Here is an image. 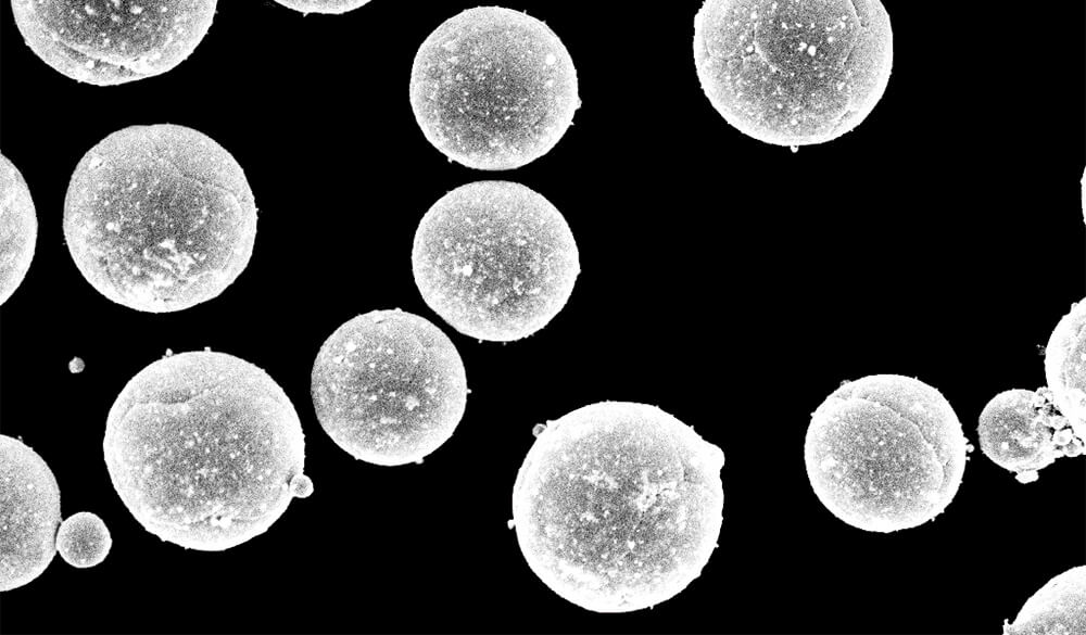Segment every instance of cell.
Masks as SVG:
<instances>
[{"mask_svg":"<svg viewBox=\"0 0 1086 635\" xmlns=\"http://www.w3.org/2000/svg\"><path fill=\"white\" fill-rule=\"evenodd\" d=\"M513 525L532 572L597 613L665 602L700 576L723 522L724 452L660 407L604 401L533 429Z\"/></svg>","mask_w":1086,"mask_h":635,"instance_id":"cell-1","label":"cell"},{"mask_svg":"<svg viewBox=\"0 0 1086 635\" xmlns=\"http://www.w3.org/2000/svg\"><path fill=\"white\" fill-rule=\"evenodd\" d=\"M114 490L163 542L224 551L265 533L314 492L305 435L262 368L210 350L171 354L135 374L106 419Z\"/></svg>","mask_w":1086,"mask_h":635,"instance_id":"cell-2","label":"cell"},{"mask_svg":"<svg viewBox=\"0 0 1086 635\" xmlns=\"http://www.w3.org/2000/svg\"><path fill=\"white\" fill-rule=\"evenodd\" d=\"M257 207L237 160L207 135L135 125L88 150L66 191L63 232L83 277L110 301L179 312L247 268Z\"/></svg>","mask_w":1086,"mask_h":635,"instance_id":"cell-3","label":"cell"},{"mask_svg":"<svg viewBox=\"0 0 1086 635\" xmlns=\"http://www.w3.org/2000/svg\"><path fill=\"white\" fill-rule=\"evenodd\" d=\"M893 48L879 0H707L694 17L695 68L712 107L782 147L858 127L886 90Z\"/></svg>","mask_w":1086,"mask_h":635,"instance_id":"cell-4","label":"cell"},{"mask_svg":"<svg viewBox=\"0 0 1086 635\" xmlns=\"http://www.w3.org/2000/svg\"><path fill=\"white\" fill-rule=\"evenodd\" d=\"M409 102L451 162L510 170L547 154L581 106L577 69L544 21L500 5L466 9L420 45Z\"/></svg>","mask_w":1086,"mask_h":635,"instance_id":"cell-5","label":"cell"},{"mask_svg":"<svg viewBox=\"0 0 1086 635\" xmlns=\"http://www.w3.org/2000/svg\"><path fill=\"white\" fill-rule=\"evenodd\" d=\"M412 270L425 303L456 331L506 343L545 328L581 268L566 218L543 194L520 182L479 180L425 213Z\"/></svg>","mask_w":1086,"mask_h":635,"instance_id":"cell-6","label":"cell"},{"mask_svg":"<svg viewBox=\"0 0 1086 635\" xmlns=\"http://www.w3.org/2000/svg\"><path fill=\"white\" fill-rule=\"evenodd\" d=\"M968 443L949 401L918 378L870 374L841 384L811 414L807 475L821 504L876 533L934 520L962 483Z\"/></svg>","mask_w":1086,"mask_h":635,"instance_id":"cell-7","label":"cell"},{"mask_svg":"<svg viewBox=\"0 0 1086 635\" xmlns=\"http://www.w3.org/2000/svg\"><path fill=\"white\" fill-rule=\"evenodd\" d=\"M466 371L451 339L401 308L342 323L320 346L311 376L316 417L357 460L421 463L455 432L466 408Z\"/></svg>","mask_w":1086,"mask_h":635,"instance_id":"cell-8","label":"cell"},{"mask_svg":"<svg viewBox=\"0 0 1086 635\" xmlns=\"http://www.w3.org/2000/svg\"><path fill=\"white\" fill-rule=\"evenodd\" d=\"M216 0H12L26 46L78 82L122 85L169 72L207 34Z\"/></svg>","mask_w":1086,"mask_h":635,"instance_id":"cell-9","label":"cell"},{"mask_svg":"<svg viewBox=\"0 0 1086 635\" xmlns=\"http://www.w3.org/2000/svg\"><path fill=\"white\" fill-rule=\"evenodd\" d=\"M61 493L56 479L31 447L0 435V592L41 575L56 550Z\"/></svg>","mask_w":1086,"mask_h":635,"instance_id":"cell-10","label":"cell"},{"mask_svg":"<svg viewBox=\"0 0 1086 635\" xmlns=\"http://www.w3.org/2000/svg\"><path fill=\"white\" fill-rule=\"evenodd\" d=\"M977 434L983 454L1023 484L1036 481L1038 470L1057 458L1085 455V443L1045 386L995 395L980 415Z\"/></svg>","mask_w":1086,"mask_h":635,"instance_id":"cell-11","label":"cell"},{"mask_svg":"<svg viewBox=\"0 0 1086 635\" xmlns=\"http://www.w3.org/2000/svg\"><path fill=\"white\" fill-rule=\"evenodd\" d=\"M1086 300L1073 303L1047 342L1045 376L1047 389L1074 434L1085 443V321Z\"/></svg>","mask_w":1086,"mask_h":635,"instance_id":"cell-12","label":"cell"},{"mask_svg":"<svg viewBox=\"0 0 1086 635\" xmlns=\"http://www.w3.org/2000/svg\"><path fill=\"white\" fill-rule=\"evenodd\" d=\"M38 221L28 186L16 166L0 154V304L24 280L35 255Z\"/></svg>","mask_w":1086,"mask_h":635,"instance_id":"cell-13","label":"cell"},{"mask_svg":"<svg viewBox=\"0 0 1086 635\" xmlns=\"http://www.w3.org/2000/svg\"><path fill=\"white\" fill-rule=\"evenodd\" d=\"M1086 567L1071 568L1031 596L1005 635H1085Z\"/></svg>","mask_w":1086,"mask_h":635,"instance_id":"cell-14","label":"cell"},{"mask_svg":"<svg viewBox=\"0 0 1086 635\" xmlns=\"http://www.w3.org/2000/svg\"><path fill=\"white\" fill-rule=\"evenodd\" d=\"M55 547L66 563L88 569L104 561L112 547V537L99 516L80 511L61 522Z\"/></svg>","mask_w":1086,"mask_h":635,"instance_id":"cell-15","label":"cell"},{"mask_svg":"<svg viewBox=\"0 0 1086 635\" xmlns=\"http://www.w3.org/2000/svg\"><path fill=\"white\" fill-rule=\"evenodd\" d=\"M277 3L299 11L306 15L308 13L320 14H342L355 10L368 3V0H276Z\"/></svg>","mask_w":1086,"mask_h":635,"instance_id":"cell-16","label":"cell"}]
</instances>
